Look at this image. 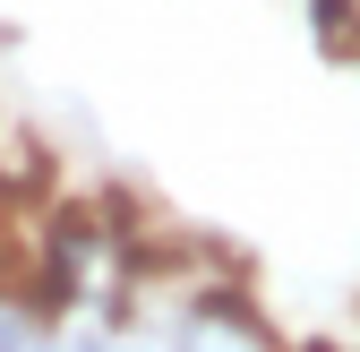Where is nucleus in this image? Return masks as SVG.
<instances>
[{
	"instance_id": "obj_1",
	"label": "nucleus",
	"mask_w": 360,
	"mask_h": 352,
	"mask_svg": "<svg viewBox=\"0 0 360 352\" xmlns=\"http://www.w3.org/2000/svg\"><path fill=\"white\" fill-rule=\"evenodd\" d=\"M69 352H189V318H180V335H163V344L155 335H77Z\"/></svg>"
},
{
	"instance_id": "obj_2",
	"label": "nucleus",
	"mask_w": 360,
	"mask_h": 352,
	"mask_svg": "<svg viewBox=\"0 0 360 352\" xmlns=\"http://www.w3.org/2000/svg\"><path fill=\"white\" fill-rule=\"evenodd\" d=\"M0 352H43V344H34V318H26V310H0Z\"/></svg>"
},
{
	"instance_id": "obj_3",
	"label": "nucleus",
	"mask_w": 360,
	"mask_h": 352,
	"mask_svg": "<svg viewBox=\"0 0 360 352\" xmlns=\"http://www.w3.org/2000/svg\"><path fill=\"white\" fill-rule=\"evenodd\" d=\"M189 352H232V344H206V327L189 318Z\"/></svg>"
},
{
	"instance_id": "obj_4",
	"label": "nucleus",
	"mask_w": 360,
	"mask_h": 352,
	"mask_svg": "<svg viewBox=\"0 0 360 352\" xmlns=\"http://www.w3.org/2000/svg\"><path fill=\"white\" fill-rule=\"evenodd\" d=\"M300 352H335V344H300Z\"/></svg>"
}]
</instances>
